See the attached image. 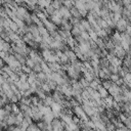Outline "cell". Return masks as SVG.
Masks as SVG:
<instances>
[{
	"instance_id": "obj_27",
	"label": "cell",
	"mask_w": 131,
	"mask_h": 131,
	"mask_svg": "<svg viewBox=\"0 0 131 131\" xmlns=\"http://www.w3.org/2000/svg\"><path fill=\"white\" fill-rule=\"evenodd\" d=\"M9 29H10L12 32H14V33H16V32L18 31L17 26H16V25H15V23H13L12 20H10V21H9Z\"/></svg>"
},
{
	"instance_id": "obj_19",
	"label": "cell",
	"mask_w": 131,
	"mask_h": 131,
	"mask_svg": "<svg viewBox=\"0 0 131 131\" xmlns=\"http://www.w3.org/2000/svg\"><path fill=\"white\" fill-rule=\"evenodd\" d=\"M36 126H37L41 131H44V130H46V128H47V123H45L43 120H41V121L36 122Z\"/></svg>"
},
{
	"instance_id": "obj_38",
	"label": "cell",
	"mask_w": 131,
	"mask_h": 131,
	"mask_svg": "<svg viewBox=\"0 0 131 131\" xmlns=\"http://www.w3.org/2000/svg\"><path fill=\"white\" fill-rule=\"evenodd\" d=\"M4 31V28H3V23L0 21V33H2Z\"/></svg>"
},
{
	"instance_id": "obj_31",
	"label": "cell",
	"mask_w": 131,
	"mask_h": 131,
	"mask_svg": "<svg viewBox=\"0 0 131 131\" xmlns=\"http://www.w3.org/2000/svg\"><path fill=\"white\" fill-rule=\"evenodd\" d=\"M20 71H21L23 73H25V74H27V75H28V74H29V73L32 71V69H30L29 67H27V66H25V64H24V66H21Z\"/></svg>"
},
{
	"instance_id": "obj_1",
	"label": "cell",
	"mask_w": 131,
	"mask_h": 131,
	"mask_svg": "<svg viewBox=\"0 0 131 131\" xmlns=\"http://www.w3.org/2000/svg\"><path fill=\"white\" fill-rule=\"evenodd\" d=\"M61 18L62 17L60 15V13L58 12V10H55L54 13L52 15H50V21L53 23L56 27H60V25H61Z\"/></svg>"
},
{
	"instance_id": "obj_13",
	"label": "cell",
	"mask_w": 131,
	"mask_h": 131,
	"mask_svg": "<svg viewBox=\"0 0 131 131\" xmlns=\"http://www.w3.org/2000/svg\"><path fill=\"white\" fill-rule=\"evenodd\" d=\"M62 1H63V0H52L50 5H51L55 10H58V9L62 6Z\"/></svg>"
},
{
	"instance_id": "obj_17",
	"label": "cell",
	"mask_w": 131,
	"mask_h": 131,
	"mask_svg": "<svg viewBox=\"0 0 131 131\" xmlns=\"http://www.w3.org/2000/svg\"><path fill=\"white\" fill-rule=\"evenodd\" d=\"M108 66H110V62H108V60L106 59V57L99 58V67H100V69H102V68H107Z\"/></svg>"
},
{
	"instance_id": "obj_23",
	"label": "cell",
	"mask_w": 131,
	"mask_h": 131,
	"mask_svg": "<svg viewBox=\"0 0 131 131\" xmlns=\"http://www.w3.org/2000/svg\"><path fill=\"white\" fill-rule=\"evenodd\" d=\"M54 11H55V9L51 6V5H49V6H47V7H45V13L48 15V16H50V15H52L53 13H54Z\"/></svg>"
},
{
	"instance_id": "obj_21",
	"label": "cell",
	"mask_w": 131,
	"mask_h": 131,
	"mask_svg": "<svg viewBox=\"0 0 131 131\" xmlns=\"http://www.w3.org/2000/svg\"><path fill=\"white\" fill-rule=\"evenodd\" d=\"M74 2L75 1H73V0H63L62 1V6L67 7L68 9H70V8H72L74 6Z\"/></svg>"
},
{
	"instance_id": "obj_42",
	"label": "cell",
	"mask_w": 131,
	"mask_h": 131,
	"mask_svg": "<svg viewBox=\"0 0 131 131\" xmlns=\"http://www.w3.org/2000/svg\"><path fill=\"white\" fill-rule=\"evenodd\" d=\"M111 131H116V129H115V130H111Z\"/></svg>"
},
{
	"instance_id": "obj_36",
	"label": "cell",
	"mask_w": 131,
	"mask_h": 131,
	"mask_svg": "<svg viewBox=\"0 0 131 131\" xmlns=\"http://www.w3.org/2000/svg\"><path fill=\"white\" fill-rule=\"evenodd\" d=\"M115 84H116L117 86H119V87H120V86H122V85L124 84V81H123V79H122V78H120V79H118V80L115 82Z\"/></svg>"
},
{
	"instance_id": "obj_33",
	"label": "cell",
	"mask_w": 131,
	"mask_h": 131,
	"mask_svg": "<svg viewBox=\"0 0 131 131\" xmlns=\"http://www.w3.org/2000/svg\"><path fill=\"white\" fill-rule=\"evenodd\" d=\"M32 71H33V72H35L36 74L40 73V72H41V67H40V63H35V66H34V68L32 69Z\"/></svg>"
},
{
	"instance_id": "obj_35",
	"label": "cell",
	"mask_w": 131,
	"mask_h": 131,
	"mask_svg": "<svg viewBox=\"0 0 131 131\" xmlns=\"http://www.w3.org/2000/svg\"><path fill=\"white\" fill-rule=\"evenodd\" d=\"M9 78H10V79H11L13 82H15V81H18V79H19V78H18V75H17L16 73H14V72H13V73H12V74L9 76Z\"/></svg>"
},
{
	"instance_id": "obj_29",
	"label": "cell",
	"mask_w": 131,
	"mask_h": 131,
	"mask_svg": "<svg viewBox=\"0 0 131 131\" xmlns=\"http://www.w3.org/2000/svg\"><path fill=\"white\" fill-rule=\"evenodd\" d=\"M39 48L41 50H47V49H50V46L45 42H41V43H39Z\"/></svg>"
},
{
	"instance_id": "obj_26",
	"label": "cell",
	"mask_w": 131,
	"mask_h": 131,
	"mask_svg": "<svg viewBox=\"0 0 131 131\" xmlns=\"http://www.w3.org/2000/svg\"><path fill=\"white\" fill-rule=\"evenodd\" d=\"M119 68H120V67H119ZM119 68L116 67V66H112V64H110V66L107 67V69H108V71L111 72V74H118Z\"/></svg>"
},
{
	"instance_id": "obj_41",
	"label": "cell",
	"mask_w": 131,
	"mask_h": 131,
	"mask_svg": "<svg viewBox=\"0 0 131 131\" xmlns=\"http://www.w3.org/2000/svg\"><path fill=\"white\" fill-rule=\"evenodd\" d=\"M35 131H41V130H40V129H39V128H37V129H36V130H35Z\"/></svg>"
},
{
	"instance_id": "obj_6",
	"label": "cell",
	"mask_w": 131,
	"mask_h": 131,
	"mask_svg": "<svg viewBox=\"0 0 131 131\" xmlns=\"http://www.w3.org/2000/svg\"><path fill=\"white\" fill-rule=\"evenodd\" d=\"M58 12L60 13V15H61L62 18L69 19V18L72 17V16H71V13H70V9H68V8L64 7V6H61V7L58 9Z\"/></svg>"
},
{
	"instance_id": "obj_32",
	"label": "cell",
	"mask_w": 131,
	"mask_h": 131,
	"mask_svg": "<svg viewBox=\"0 0 131 131\" xmlns=\"http://www.w3.org/2000/svg\"><path fill=\"white\" fill-rule=\"evenodd\" d=\"M123 124H124V126H125L126 128L130 129V128H131V119H130V118H126V120L123 122Z\"/></svg>"
},
{
	"instance_id": "obj_14",
	"label": "cell",
	"mask_w": 131,
	"mask_h": 131,
	"mask_svg": "<svg viewBox=\"0 0 131 131\" xmlns=\"http://www.w3.org/2000/svg\"><path fill=\"white\" fill-rule=\"evenodd\" d=\"M40 67H41V72H43L44 74H50L51 73L49 68H48V66H47V62H45L44 60H42L40 62Z\"/></svg>"
},
{
	"instance_id": "obj_43",
	"label": "cell",
	"mask_w": 131,
	"mask_h": 131,
	"mask_svg": "<svg viewBox=\"0 0 131 131\" xmlns=\"http://www.w3.org/2000/svg\"><path fill=\"white\" fill-rule=\"evenodd\" d=\"M1 131H7V130H1Z\"/></svg>"
},
{
	"instance_id": "obj_25",
	"label": "cell",
	"mask_w": 131,
	"mask_h": 131,
	"mask_svg": "<svg viewBox=\"0 0 131 131\" xmlns=\"http://www.w3.org/2000/svg\"><path fill=\"white\" fill-rule=\"evenodd\" d=\"M25 66H27V67H29L30 69H33L34 68V66H35V62H34V60H32L30 57H27V59H26V63H25Z\"/></svg>"
},
{
	"instance_id": "obj_10",
	"label": "cell",
	"mask_w": 131,
	"mask_h": 131,
	"mask_svg": "<svg viewBox=\"0 0 131 131\" xmlns=\"http://www.w3.org/2000/svg\"><path fill=\"white\" fill-rule=\"evenodd\" d=\"M13 56L15 57V59L21 64V66H24L25 63H26V59H27V56L26 55H23V54H18V53H13Z\"/></svg>"
},
{
	"instance_id": "obj_11",
	"label": "cell",
	"mask_w": 131,
	"mask_h": 131,
	"mask_svg": "<svg viewBox=\"0 0 131 131\" xmlns=\"http://www.w3.org/2000/svg\"><path fill=\"white\" fill-rule=\"evenodd\" d=\"M96 91L99 93V95H100V97H101V98H105V97L108 95L107 90H106V89H104L101 85H98V87L96 88Z\"/></svg>"
},
{
	"instance_id": "obj_20",
	"label": "cell",
	"mask_w": 131,
	"mask_h": 131,
	"mask_svg": "<svg viewBox=\"0 0 131 131\" xmlns=\"http://www.w3.org/2000/svg\"><path fill=\"white\" fill-rule=\"evenodd\" d=\"M90 97H91V99H93V100H95V101H97V100H99L101 97H100V95H99V93L96 91V90H93L91 93H90Z\"/></svg>"
},
{
	"instance_id": "obj_18",
	"label": "cell",
	"mask_w": 131,
	"mask_h": 131,
	"mask_svg": "<svg viewBox=\"0 0 131 131\" xmlns=\"http://www.w3.org/2000/svg\"><path fill=\"white\" fill-rule=\"evenodd\" d=\"M100 85H101V86H102L104 89H106V90H107V89H108V88H110V87L113 85V82H112L110 79H108V80H101Z\"/></svg>"
},
{
	"instance_id": "obj_7",
	"label": "cell",
	"mask_w": 131,
	"mask_h": 131,
	"mask_svg": "<svg viewBox=\"0 0 131 131\" xmlns=\"http://www.w3.org/2000/svg\"><path fill=\"white\" fill-rule=\"evenodd\" d=\"M47 66L51 73H56L57 71L60 70V64L58 62H48Z\"/></svg>"
},
{
	"instance_id": "obj_3",
	"label": "cell",
	"mask_w": 131,
	"mask_h": 131,
	"mask_svg": "<svg viewBox=\"0 0 131 131\" xmlns=\"http://www.w3.org/2000/svg\"><path fill=\"white\" fill-rule=\"evenodd\" d=\"M42 24H43V27L47 30V32H48V33H49V32H52V31H56V30H58V29H57V27H56L53 23H51L50 20H48V19L43 20V21H42Z\"/></svg>"
},
{
	"instance_id": "obj_24",
	"label": "cell",
	"mask_w": 131,
	"mask_h": 131,
	"mask_svg": "<svg viewBox=\"0 0 131 131\" xmlns=\"http://www.w3.org/2000/svg\"><path fill=\"white\" fill-rule=\"evenodd\" d=\"M11 112H12V114H14V115H17L18 113H20L19 107H18V105H17L16 103H11Z\"/></svg>"
},
{
	"instance_id": "obj_2",
	"label": "cell",
	"mask_w": 131,
	"mask_h": 131,
	"mask_svg": "<svg viewBox=\"0 0 131 131\" xmlns=\"http://www.w3.org/2000/svg\"><path fill=\"white\" fill-rule=\"evenodd\" d=\"M127 25H129V23H127V20H125L124 18H121L117 21L116 24V29H117V32L119 33H124L125 32V29L127 27Z\"/></svg>"
},
{
	"instance_id": "obj_40",
	"label": "cell",
	"mask_w": 131,
	"mask_h": 131,
	"mask_svg": "<svg viewBox=\"0 0 131 131\" xmlns=\"http://www.w3.org/2000/svg\"><path fill=\"white\" fill-rule=\"evenodd\" d=\"M3 105H4V103H3V101H2V99L0 97V107H3Z\"/></svg>"
},
{
	"instance_id": "obj_37",
	"label": "cell",
	"mask_w": 131,
	"mask_h": 131,
	"mask_svg": "<svg viewBox=\"0 0 131 131\" xmlns=\"http://www.w3.org/2000/svg\"><path fill=\"white\" fill-rule=\"evenodd\" d=\"M116 131H130V129H128V128H126V127L124 126V127H122V128H117Z\"/></svg>"
},
{
	"instance_id": "obj_9",
	"label": "cell",
	"mask_w": 131,
	"mask_h": 131,
	"mask_svg": "<svg viewBox=\"0 0 131 131\" xmlns=\"http://www.w3.org/2000/svg\"><path fill=\"white\" fill-rule=\"evenodd\" d=\"M70 13H71V16H72V17H74V18H78V19H82L81 14L79 13L78 9H77L75 6H73L72 8H70Z\"/></svg>"
},
{
	"instance_id": "obj_15",
	"label": "cell",
	"mask_w": 131,
	"mask_h": 131,
	"mask_svg": "<svg viewBox=\"0 0 131 131\" xmlns=\"http://www.w3.org/2000/svg\"><path fill=\"white\" fill-rule=\"evenodd\" d=\"M15 115L14 114H10L9 116H8V119H7V121H6V124H7V126H13V125H15Z\"/></svg>"
},
{
	"instance_id": "obj_8",
	"label": "cell",
	"mask_w": 131,
	"mask_h": 131,
	"mask_svg": "<svg viewBox=\"0 0 131 131\" xmlns=\"http://www.w3.org/2000/svg\"><path fill=\"white\" fill-rule=\"evenodd\" d=\"M50 108H51V112H52V113H58V114H60L63 107H62V105H60L59 103L52 102V103L50 104Z\"/></svg>"
},
{
	"instance_id": "obj_44",
	"label": "cell",
	"mask_w": 131,
	"mask_h": 131,
	"mask_svg": "<svg viewBox=\"0 0 131 131\" xmlns=\"http://www.w3.org/2000/svg\"><path fill=\"white\" fill-rule=\"evenodd\" d=\"M25 131H28V130H25Z\"/></svg>"
},
{
	"instance_id": "obj_4",
	"label": "cell",
	"mask_w": 131,
	"mask_h": 131,
	"mask_svg": "<svg viewBox=\"0 0 131 131\" xmlns=\"http://www.w3.org/2000/svg\"><path fill=\"white\" fill-rule=\"evenodd\" d=\"M107 93H108V95H111V96L114 97L115 95L121 94V89H120L119 86H117L115 83H113V85L107 89Z\"/></svg>"
},
{
	"instance_id": "obj_30",
	"label": "cell",
	"mask_w": 131,
	"mask_h": 131,
	"mask_svg": "<svg viewBox=\"0 0 131 131\" xmlns=\"http://www.w3.org/2000/svg\"><path fill=\"white\" fill-rule=\"evenodd\" d=\"M9 49H10V43H8V42H3V44H2V51L8 52Z\"/></svg>"
},
{
	"instance_id": "obj_22",
	"label": "cell",
	"mask_w": 131,
	"mask_h": 131,
	"mask_svg": "<svg viewBox=\"0 0 131 131\" xmlns=\"http://www.w3.org/2000/svg\"><path fill=\"white\" fill-rule=\"evenodd\" d=\"M80 23H81V25L84 27V29L86 30V32L87 31H89L91 28H90V24L87 21V19H85V18H82L81 20H80Z\"/></svg>"
},
{
	"instance_id": "obj_28",
	"label": "cell",
	"mask_w": 131,
	"mask_h": 131,
	"mask_svg": "<svg viewBox=\"0 0 131 131\" xmlns=\"http://www.w3.org/2000/svg\"><path fill=\"white\" fill-rule=\"evenodd\" d=\"M37 28H38V32H39V35H40V36H43V35H45V34L48 33L47 30H46L43 26H40V27H37Z\"/></svg>"
},
{
	"instance_id": "obj_39",
	"label": "cell",
	"mask_w": 131,
	"mask_h": 131,
	"mask_svg": "<svg viewBox=\"0 0 131 131\" xmlns=\"http://www.w3.org/2000/svg\"><path fill=\"white\" fill-rule=\"evenodd\" d=\"M5 63H4V61L2 60V58H0V69H2V67L4 66Z\"/></svg>"
},
{
	"instance_id": "obj_12",
	"label": "cell",
	"mask_w": 131,
	"mask_h": 131,
	"mask_svg": "<svg viewBox=\"0 0 131 131\" xmlns=\"http://www.w3.org/2000/svg\"><path fill=\"white\" fill-rule=\"evenodd\" d=\"M53 119H54V117H53L52 112H49V113L43 115V118H42V120H43L45 123H47V124H50V123L52 122Z\"/></svg>"
},
{
	"instance_id": "obj_16",
	"label": "cell",
	"mask_w": 131,
	"mask_h": 131,
	"mask_svg": "<svg viewBox=\"0 0 131 131\" xmlns=\"http://www.w3.org/2000/svg\"><path fill=\"white\" fill-rule=\"evenodd\" d=\"M71 32V36L73 37V38H77V37H79L80 35H81V31L78 29V28H76V27H73L72 28V30L70 31Z\"/></svg>"
},
{
	"instance_id": "obj_34",
	"label": "cell",
	"mask_w": 131,
	"mask_h": 131,
	"mask_svg": "<svg viewBox=\"0 0 131 131\" xmlns=\"http://www.w3.org/2000/svg\"><path fill=\"white\" fill-rule=\"evenodd\" d=\"M118 79H120V77H119V75H118V74H112V75L110 76V80H111L113 83H115Z\"/></svg>"
},
{
	"instance_id": "obj_5",
	"label": "cell",
	"mask_w": 131,
	"mask_h": 131,
	"mask_svg": "<svg viewBox=\"0 0 131 131\" xmlns=\"http://www.w3.org/2000/svg\"><path fill=\"white\" fill-rule=\"evenodd\" d=\"M115 51H116V57H118L119 59L123 60L126 57V51L121 46H116L115 47Z\"/></svg>"
}]
</instances>
